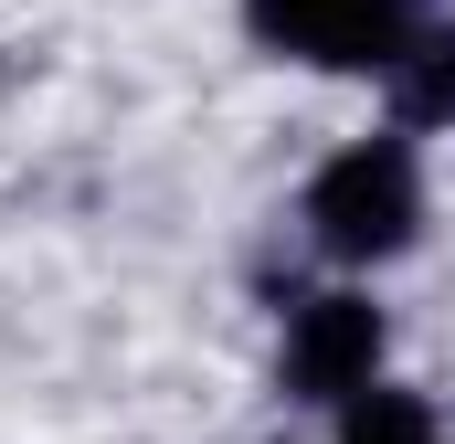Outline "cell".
Segmentation results:
<instances>
[{"label": "cell", "mask_w": 455, "mask_h": 444, "mask_svg": "<svg viewBox=\"0 0 455 444\" xmlns=\"http://www.w3.org/2000/svg\"><path fill=\"white\" fill-rule=\"evenodd\" d=\"M265 53L329 64V75H381L403 53V32L424 21V0H243Z\"/></svg>", "instance_id": "cell-2"}, {"label": "cell", "mask_w": 455, "mask_h": 444, "mask_svg": "<svg viewBox=\"0 0 455 444\" xmlns=\"http://www.w3.org/2000/svg\"><path fill=\"white\" fill-rule=\"evenodd\" d=\"M307 233L339 265H392L424 233V170L403 138H349L339 159L307 180Z\"/></svg>", "instance_id": "cell-1"}, {"label": "cell", "mask_w": 455, "mask_h": 444, "mask_svg": "<svg viewBox=\"0 0 455 444\" xmlns=\"http://www.w3.org/2000/svg\"><path fill=\"white\" fill-rule=\"evenodd\" d=\"M339 444H445V434H435V402H424V392L360 381V392L339 402Z\"/></svg>", "instance_id": "cell-5"}, {"label": "cell", "mask_w": 455, "mask_h": 444, "mask_svg": "<svg viewBox=\"0 0 455 444\" xmlns=\"http://www.w3.org/2000/svg\"><path fill=\"white\" fill-rule=\"evenodd\" d=\"M381 96L403 127H455V21H413L403 53L381 64Z\"/></svg>", "instance_id": "cell-4"}, {"label": "cell", "mask_w": 455, "mask_h": 444, "mask_svg": "<svg viewBox=\"0 0 455 444\" xmlns=\"http://www.w3.org/2000/svg\"><path fill=\"white\" fill-rule=\"evenodd\" d=\"M275 381L297 392V402H349L360 381H381V307L371 297H297L286 307V349H275Z\"/></svg>", "instance_id": "cell-3"}]
</instances>
